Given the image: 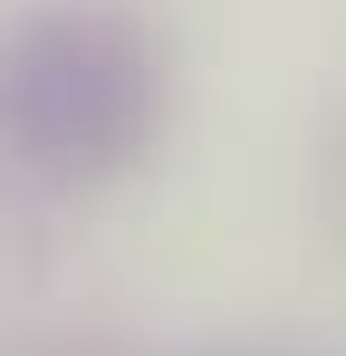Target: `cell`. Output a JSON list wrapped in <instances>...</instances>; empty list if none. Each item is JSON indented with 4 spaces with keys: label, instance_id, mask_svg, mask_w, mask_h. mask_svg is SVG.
Here are the masks:
<instances>
[{
    "label": "cell",
    "instance_id": "obj_1",
    "mask_svg": "<svg viewBox=\"0 0 346 356\" xmlns=\"http://www.w3.org/2000/svg\"><path fill=\"white\" fill-rule=\"evenodd\" d=\"M164 125V39L125 0H49L0 29V145L49 183L125 174Z\"/></svg>",
    "mask_w": 346,
    "mask_h": 356
}]
</instances>
